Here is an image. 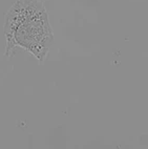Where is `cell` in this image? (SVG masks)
Returning a JSON list of instances; mask_svg holds the SVG:
<instances>
[{
	"label": "cell",
	"instance_id": "obj_1",
	"mask_svg": "<svg viewBox=\"0 0 148 149\" xmlns=\"http://www.w3.org/2000/svg\"><path fill=\"white\" fill-rule=\"evenodd\" d=\"M6 57L18 48L29 52L42 64L54 43L53 29L42 0H17L6 14Z\"/></svg>",
	"mask_w": 148,
	"mask_h": 149
}]
</instances>
